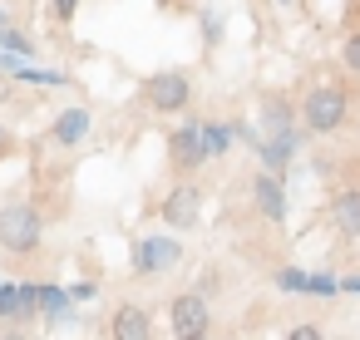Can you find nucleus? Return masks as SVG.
<instances>
[{
    "mask_svg": "<svg viewBox=\"0 0 360 340\" xmlns=\"http://www.w3.org/2000/svg\"><path fill=\"white\" fill-rule=\"evenodd\" d=\"M40 237H45V222H40L35 207H25V202H6V207H0V251L25 256V251L40 247Z\"/></svg>",
    "mask_w": 360,
    "mask_h": 340,
    "instance_id": "nucleus-1",
    "label": "nucleus"
},
{
    "mask_svg": "<svg viewBox=\"0 0 360 340\" xmlns=\"http://www.w3.org/2000/svg\"><path fill=\"white\" fill-rule=\"evenodd\" d=\"M301 124L311 129V133H335L345 119H350V99H345V89H335V84H316L306 99H301Z\"/></svg>",
    "mask_w": 360,
    "mask_h": 340,
    "instance_id": "nucleus-2",
    "label": "nucleus"
},
{
    "mask_svg": "<svg viewBox=\"0 0 360 340\" xmlns=\"http://www.w3.org/2000/svg\"><path fill=\"white\" fill-rule=\"evenodd\" d=\"M143 104H148L153 114H183V109L193 104L188 74H183V70H158V74H148V79H143Z\"/></svg>",
    "mask_w": 360,
    "mask_h": 340,
    "instance_id": "nucleus-3",
    "label": "nucleus"
},
{
    "mask_svg": "<svg viewBox=\"0 0 360 340\" xmlns=\"http://www.w3.org/2000/svg\"><path fill=\"white\" fill-rule=\"evenodd\" d=\"M183 261V247L173 237H143L134 247V276H163Z\"/></svg>",
    "mask_w": 360,
    "mask_h": 340,
    "instance_id": "nucleus-4",
    "label": "nucleus"
},
{
    "mask_svg": "<svg viewBox=\"0 0 360 340\" xmlns=\"http://www.w3.org/2000/svg\"><path fill=\"white\" fill-rule=\"evenodd\" d=\"M198 212H202V192H198V183H173L168 188V197H163V222L173 227V232H188V227H198Z\"/></svg>",
    "mask_w": 360,
    "mask_h": 340,
    "instance_id": "nucleus-5",
    "label": "nucleus"
},
{
    "mask_svg": "<svg viewBox=\"0 0 360 340\" xmlns=\"http://www.w3.org/2000/svg\"><path fill=\"white\" fill-rule=\"evenodd\" d=\"M168 320H173V335H193V330H207L212 315H207V296L202 291H188L168 306Z\"/></svg>",
    "mask_w": 360,
    "mask_h": 340,
    "instance_id": "nucleus-6",
    "label": "nucleus"
},
{
    "mask_svg": "<svg viewBox=\"0 0 360 340\" xmlns=\"http://www.w3.org/2000/svg\"><path fill=\"white\" fill-rule=\"evenodd\" d=\"M252 197H257V207H262V217L266 222H286V183H281V173H257L252 178Z\"/></svg>",
    "mask_w": 360,
    "mask_h": 340,
    "instance_id": "nucleus-7",
    "label": "nucleus"
},
{
    "mask_svg": "<svg viewBox=\"0 0 360 340\" xmlns=\"http://www.w3.org/2000/svg\"><path fill=\"white\" fill-rule=\"evenodd\" d=\"M168 163H173L178 173H193V168H202V163H207L202 138H198V124H183V129L168 138Z\"/></svg>",
    "mask_w": 360,
    "mask_h": 340,
    "instance_id": "nucleus-8",
    "label": "nucleus"
},
{
    "mask_svg": "<svg viewBox=\"0 0 360 340\" xmlns=\"http://www.w3.org/2000/svg\"><path fill=\"white\" fill-rule=\"evenodd\" d=\"M109 340H153L148 310H143V306H119V310L109 315Z\"/></svg>",
    "mask_w": 360,
    "mask_h": 340,
    "instance_id": "nucleus-9",
    "label": "nucleus"
},
{
    "mask_svg": "<svg viewBox=\"0 0 360 340\" xmlns=\"http://www.w3.org/2000/svg\"><path fill=\"white\" fill-rule=\"evenodd\" d=\"M252 148L262 153V168H266V173H286V163H291V153H296V133H266V138H257Z\"/></svg>",
    "mask_w": 360,
    "mask_h": 340,
    "instance_id": "nucleus-10",
    "label": "nucleus"
},
{
    "mask_svg": "<svg viewBox=\"0 0 360 340\" xmlns=\"http://www.w3.org/2000/svg\"><path fill=\"white\" fill-rule=\"evenodd\" d=\"M89 124H94V119H89V109H79V104H75V109H65V114L55 119V129H50L55 148H75V143L89 133Z\"/></svg>",
    "mask_w": 360,
    "mask_h": 340,
    "instance_id": "nucleus-11",
    "label": "nucleus"
},
{
    "mask_svg": "<svg viewBox=\"0 0 360 340\" xmlns=\"http://www.w3.org/2000/svg\"><path fill=\"white\" fill-rule=\"evenodd\" d=\"M330 217L345 237H360V188H340L335 202H330Z\"/></svg>",
    "mask_w": 360,
    "mask_h": 340,
    "instance_id": "nucleus-12",
    "label": "nucleus"
},
{
    "mask_svg": "<svg viewBox=\"0 0 360 340\" xmlns=\"http://www.w3.org/2000/svg\"><path fill=\"white\" fill-rule=\"evenodd\" d=\"M291 124H296V104L291 99H266V109H262V138L266 133H291Z\"/></svg>",
    "mask_w": 360,
    "mask_h": 340,
    "instance_id": "nucleus-13",
    "label": "nucleus"
},
{
    "mask_svg": "<svg viewBox=\"0 0 360 340\" xmlns=\"http://www.w3.org/2000/svg\"><path fill=\"white\" fill-rule=\"evenodd\" d=\"M198 138H202V153H207V158H222L227 143H232V129H222V124H198Z\"/></svg>",
    "mask_w": 360,
    "mask_h": 340,
    "instance_id": "nucleus-14",
    "label": "nucleus"
},
{
    "mask_svg": "<svg viewBox=\"0 0 360 340\" xmlns=\"http://www.w3.org/2000/svg\"><path fill=\"white\" fill-rule=\"evenodd\" d=\"M65 306H70V291H60V286H35V310L60 315Z\"/></svg>",
    "mask_w": 360,
    "mask_h": 340,
    "instance_id": "nucleus-15",
    "label": "nucleus"
},
{
    "mask_svg": "<svg viewBox=\"0 0 360 340\" xmlns=\"http://www.w3.org/2000/svg\"><path fill=\"white\" fill-rule=\"evenodd\" d=\"M0 50H15L20 60H30V55H35V45H30L25 35H15L11 25H0Z\"/></svg>",
    "mask_w": 360,
    "mask_h": 340,
    "instance_id": "nucleus-16",
    "label": "nucleus"
},
{
    "mask_svg": "<svg viewBox=\"0 0 360 340\" xmlns=\"http://www.w3.org/2000/svg\"><path fill=\"white\" fill-rule=\"evenodd\" d=\"M340 65H345L350 74H360V30H355V35L340 45Z\"/></svg>",
    "mask_w": 360,
    "mask_h": 340,
    "instance_id": "nucleus-17",
    "label": "nucleus"
},
{
    "mask_svg": "<svg viewBox=\"0 0 360 340\" xmlns=\"http://www.w3.org/2000/svg\"><path fill=\"white\" fill-rule=\"evenodd\" d=\"M276 286H281V291H306V271L286 266V271H276Z\"/></svg>",
    "mask_w": 360,
    "mask_h": 340,
    "instance_id": "nucleus-18",
    "label": "nucleus"
},
{
    "mask_svg": "<svg viewBox=\"0 0 360 340\" xmlns=\"http://www.w3.org/2000/svg\"><path fill=\"white\" fill-rule=\"evenodd\" d=\"M306 291H311V296H335L340 281H335V276H306Z\"/></svg>",
    "mask_w": 360,
    "mask_h": 340,
    "instance_id": "nucleus-19",
    "label": "nucleus"
},
{
    "mask_svg": "<svg viewBox=\"0 0 360 340\" xmlns=\"http://www.w3.org/2000/svg\"><path fill=\"white\" fill-rule=\"evenodd\" d=\"M286 340H321V330L316 325H296V330H286Z\"/></svg>",
    "mask_w": 360,
    "mask_h": 340,
    "instance_id": "nucleus-20",
    "label": "nucleus"
},
{
    "mask_svg": "<svg viewBox=\"0 0 360 340\" xmlns=\"http://www.w3.org/2000/svg\"><path fill=\"white\" fill-rule=\"evenodd\" d=\"M70 301H94V281H79V286L70 291Z\"/></svg>",
    "mask_w": 360,
    "mask_h": 340,
    "instance_id": "nucleus-21",
    "label": "nucleus"
},
{
    "mask_svg": "<svg viewBox=\"0 0 360 340\" xmlns=\"http://www.w3.org/2000/svg\"><path fill=\"white\" fill-rule=\"evenodd\" d=\"M75 6H79V0H55V15L60 20H75Z\"/></svg>",
    "mask_w": 360,
    "mask_h": 340,
    "instance_id": "nucleus-22",
    "label": "nucleus"
},
{
    "mask_svg": "<svg viewBox=\"0 0 360 340\" xmlns=\"http://www.w3.org/2000/svg\"><path fill=\"white\" fill-rule=\"evenodd\" d=\"M202 30H207V40H212V45L222 40V20H217V15H212V20H202Z\"/></svg>",
    "mask_w": 360,
    "mask_h": 340,
    "instance_id": "nucleus-23",
    "label": "nucleus"
},
{
    "mask_svg": "<svg viewBox=\"0 0 360 340\" xmlns=\"http://www.w3.org/2000/svg\"><path fill=\"white\" fill-rule=\"evenodd\" d=\"M11 148H15V138H11V129H6V124H0V158H6Z\"/></svg>",
    "mask_w": 360,
    "mask_h": 340,
    "instance_id": "nucleus-24",
    "label": "nucleus"
},
{
    "mask_svg": "<svg viewBox=\"0 0 360 340\" xmlns=\"http://www.w3.org/2000/svg\"><path fill=\"white\" fill-rule=\"evenodd\" d=\"M340 291H360V276H345V281H340Z\"/></svg>",
    "mask_w": 360,
    "mask_h": 340,
    "instance_id": "nucleus-25",
    "label": "nucleus"
},
{
    "mask_svg": "<svg viewBox=\"0 0 360 340\" xmlns=\"http://www.w3.org/2000/svg\"><path fill=\"white\" fill-rule=\"evenodd\" d=\"M178 340H207V330H193V335H178Z\"/></svg>",
    "mask_w": 360,
    "mask_h": 340,
    "instance_id": "nucleus-26",
    "label": "nucleus"
},
{
    "mask_svg": "<svg viewBox=\"0 0 360 340\" xmlns=\"http://www.w3.org/2000/svg\"><path fill=\"white\" fill-rule=\"evenodd\" d=\"M0 340H25V335H20V330H6V335H0Z\"/></svg>",
    "mask_w": 360,
    "mask_h": 340,
    "instance_id": "nucleus-27",
    "label": "nucleus"
},
{
    "mask_svg": "<svg viewBox=\"0 0 360 340\" xmlns=\"http://www.w3.org/2000/svg\"><path fill=\"white\" fill-rule=\"evenodd\" d=\"M271 6H296V0H271Z\"/></svg>",
    "mask_w": 360,
    "mask_h": 340,
    "instance_id": "nucleus-28",
    "label": "nucleus"
},
{
    "mask_svg": "<svg viewBox=\"0 0 360 340\" xmlns=\"http://www.w3.org/2000/svg\"><path fill=\"white\" fill-rule=\"evenodd\" d=\"M0 25H6V15H0Z\"/></svg>",
    "mask_w": 360,
    "mask_h": 340,
    "instance_id": "nucleus-29",
    "label": "nucleus"
}]
</instances>
